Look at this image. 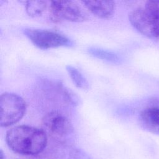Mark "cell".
<instances>
[{"instance_id": "cell-10", "label": "cell", "mask_w": 159, "mask_h": 159, "mask_svg": "<svg viewBox=\"0 0 159 159\" xmlns=\"http://www.w3.org/2000/svg\"><path fill=\"white\" fill-rule=\"evenodd\" d=\"M46 6V2L43 1H29L25 4V9L27 14L33 17L41 15L45 9Z\"/></svg>"}, {"instance_id": "cell-4", "label": "cell", "mask_w": 159, "mask_h": 159, "mask_svg": "<svg viewBox=\"0 0 159 159\" xmlns=\"http://www.w3.org/2000/svg\"><path fill=\"white\" fill-rule=\"evenodd\" d=\"M42 129L47 137L58 142H65L73 132V125L69 119L58 111H52L42 120Z\"/></svg>"}, {"instance_id": "cell-2", "label": "cell", "mask_w": 159, "mask_h": 159, "mask_svg": "<svg viewBox=\"0 0 159 159\" xmlns=\"http://www.w3.org/2000/svg\"><path fill=\"white\" fill-rule=\"evenodd\" d=\"M129 19L141 34L150 39H159V1H147L144 7L134 9Z\"/></svg>"}, {"instance_id": "cell-8", "label": "cell", "mask_w": 159, "mask_h": 159, "mask_svg": "<svg viewBox=\"0 0 159 159\" xmlns=\"http://www.w3.org/2000/svg\"><path fill=\"white\" fill-rule=\"evenodd\" d=\"M85 7L96 16L108 19L115 11V2L112 1H83Z\"/></svg>"}, {"instance_id": "cell-3", "label": "cell", "mask_w": 159, "mask_h": 159, "mask_svg": "<svg viewBox=\"0 0 159 159\" xmlns=\"http://www.w3.org/2000/svg\"><path fill=\"white\" fill-rule=\"evenodd\" d=\"M25 101L16 94L4 93L0 97V125L7 127L20 120L26 111Z\"/></svg>"}, {"instance_id": "cell-11", "label": "cell", "mask_w": 159, "mask_h": 159, "mask_svg": "<svg viewBox=\"0 0 159 159\" xmlns=\"http://www.w3.org/2000/svg\"><path fill=\"white\" fill-rule=\"evenodd\" d=\"M88 52L91 55L104 60H106L112 63H117L119 61V58L115 53L96 48H91L88 50Z\"/></svg>"}, {"instance_id": "cell-12", "label": "cell", "mask_w": 159, "mask_h": 159, "mask_svg": "<svg viewBox=\"0 0 159 159\" xmlns=\"http://www.w3.org/2000/svg\"><path fill=\"white\" fill-rule=\"evenodd\" d=\"M68 159H93L88 154L80 149H73L69 154Z\"/></svg>"}, {"instance_id": "cell-13", "label": "cell", "mask_w": 159, "mask_h": 159, "mask_svg": "<svg viewBox=\"0 0 159 159\" xmlns=\"http://www.w3.org/2000/svg\"><path fill=\"white\" fill-rule=\"evenodd\" d=\"M5 159H6V158H5Z\"/></svg>"}, {"instance_id": "cell-1", "label": "cell", "mask_w": 159, "mask_h": 159, "mask_svg": "<svg viewBox=\"0 0 159 159\" xmlns=\"http://www.w3.org/2000/svg\"><path fill=\"white\" fill-rule=\"evenodd\" d=\"M48 137L42 129L18 125L9 129L6 135L8 147L14 152L26 155H35L46 147Z\"/></svg>"}, {"instance_id": "cell-5", "label": "cell", "mask_w": 159, "mask_h": 159, "mask_svg": "<svg viewBox=\"0 0 159 159\" xmlns=\"http://www.w3.org/2000/svg\"><path fill=\"white\" fill-rule=\"evenodd\" d=\"M24 34L35 46L42 49L73 45L70 39L53 30L26 29Z\"/></svg>"}, {"instance_id": "cell-7", "label": "cell", "mask_w": 159, "mask_h": 159, "mask_svg": "<svg viewBox=\"0 0 159 159\" xmlns=\"http://www.w3.org/2000/svg\"><path fill=\"white\" fill-rule=\"evenodd\" d=\"M139 120L142 127L146 130L159 135V106L151 105L142 110Z\"/></svg>"}, {"instance_id": "cell-6", "label": "cell", "mask_w": 159, "mask_h": 159, "mask_svg": "<svg viewBox=\"0 0 159 159\" xmlns=\"http://www.w3.org/2000/svg\"><path fill=\"white\" fill-rule=\"evenodd\" d=\"M50 16L54 22H82L88 19V16L83 9L71 1H51Z\"/></svg>"}, {"instance_id": "cell-9", "label": "cell", "mask_w": 159, "mask_h": 159, "mask_svg": "<svg viewBox=\"0 0 159 159\" xmlns=\"http://www.w3.org/2000/svg\"><path fill=\"white\" fill-rule=\"evenodd\" d=\"M66 68L71 80L78 88L83 89H88L89 83L87 80L78 69L71 65L66 66Z\"/></svg>"}]
</instances>
